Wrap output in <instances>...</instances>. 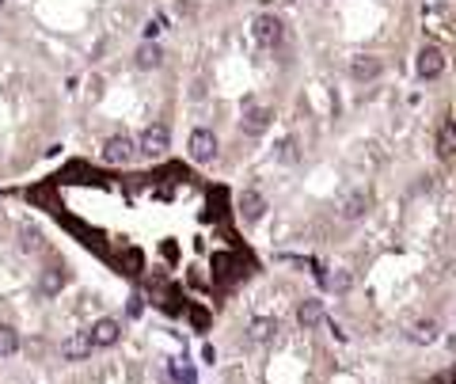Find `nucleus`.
<instances>
[{
	"instance_id": "obj_1",
	"label": "nucleus",
	"mask_w": 456,
	"mask_h": 384,
	"mask_svg": "<svg viewBox=\"0 0 456 384\" xmlns=\"http://www.w3.org/2000/svg\"><path fill=\"white\" fill-rule=\"evenodd\" d=\"M133 157H137V141L129 134L107 137V145H103V160H107V164H129Z\"/></svg>"
},
{
	"instance_id": "obj_2",
	"label": "nucleus",
	"mask_w": 456,
	"mask_h": 384,
	"mask_svg": "<svg viewBox=\"0 0 456 384\" xmlns=\"http://www.w3.org/2000/svg\"><path fill=\"white\" fill-rule=\"evenodd\" d=\"M168 141H171V137H168V126H160V122H156V126H149V129L141 134L137 152H141V157H149V160H156V157H164V152H168Z\"/></svg>"
},
{
	"instance_id": "obj_3",
	"label": "nucleus",
	"mask_w": 456,
	"mask_h": 384,
	"mask_svg": "<svg viewBox=\"0 0 456 384\" xmlns=\"http://www.w3.org/2000/svg\"><path fill=\"white\" fill-rule=\"evenodd\" d=\"M190 160H198V164H209V160L217 157V137H213V129H194L190 134Z\"/></svg>"
},
{
	"instance_id": "obj_4",
	"label": "nucleus",
	"mask_w": 456,
	"mask_h": 384,
	"mask_svg": "<svg viewBox=\"0 0 456 384\" xmlns=\"http://www.w3.org/2000/svg\"><path fill=\"white\" fill-rule=\"evenodd\" d=\"M251 35H255L259 46L282 42V19H278V15H259V19L251 23Z\"/></svg>"
},
{
	"instance_id": "obj_5",
	"label": "nucleus",
	"mask_w": 456,
	"mask_h": 384,
	"mask_svg": "<svg viewBox=\"0 0 456 384\" xmlns=\"http://www.w3.org/2000/svg\"><path fill=\"white\" fill-rule=\"evenodd\" d=\"M122 335V323L114 320V316H103V320L92 323V331H88V339H92V346H114Z\"/></svg>"
},
{
	"instance_id": "obj_6",
	"label": "nucleus",
	"mask_w": 456,
	"mask_h": 384,
	"mask_svg": "<svg viewBox=\"0 0 456 384\" xmlns=\"http://www.w3.org/2000/svg\"><path fill=\"white\" fill-rule=\"evenodd\" d=\"M414 69H418L422 80H434L445 72V54L437 50V46H426V50L418 54V61H414Z\"/></svg>"
},
{
	"instance_id": "obj_7",
	"label": "nucleus",
	"mask_w": 456,
	"mask_h": 384,
	"mask_svg": "<svg viewBox=\"0 0 456 384\" xmlns=\"http://www.w3.org/2000/svg\"><path fill=\"white\" fill-rule=\"evenodd\" d=\"M92 339H88V331L80 335H69V339H61V358L65 362H84V358H92Z\"/></svg>"
},
{
	"instance_id": "obj_8",
	"label": "nucleus",
	"mask_w": 456,
	"mask_h": 384,
	"mask_svg": "<svg viewBox=\"0 0 456 384\" xmlns=\"http://www.w3.org/2000/svg\"><path fill=\"white\" fill-rule=\"evenodd\" d=\"M437 157L441 160H453L456 157V122L445 118L441 129H437Z\"/></svg>"
},
{
	"instance_id": "obj_9",
	"label": "nucleus",
	"mask_w": 456,
	"mask_h": 384,
	"mask_svg": "<svg viewBox=\"0 0 456 384\" xmlns=\"http://www.w3.org/2000/svg\"><path fill=\"white\" fill-rule=\"evenodd\" d=\"M61 285H65V266H46L42 278H38V293L42 297H57Z\"/></svg>"
},
{
	"instance_id": "obj_10",
	"label": "nucleus",
	"mask_w": 456,
	"mask_h": 384,
	"mask_svg": "<svg viewBox=\"0 0 456 384\" xmlns=\"http://www.w3.org/2000/svg\"><path fill=\"white\" fill-rule=\"evenodd\" d=\"M350 77H354V80H373V77H380V57H369V54L354 57V61H350Z\"/></svg>"
},
{
	"instance_id": "obj_11",
	"label": "nucleus",
	"mask_w": 456,
	"mask_h": 384,
	"mask_svg": "<svg viewBox=\"0 0 456 384\" xmlns=\"http://www.w3.org/2000/svg\"><path fill=\"white\" fill-rule=\"evenodd\" d=\"M270 118H274V114L266 111V107H247V114H243V134L259 137L266 126H270Z\"/></svg>"
},
{
	"instance_id": "obj_12",
	"label": "nucleus",
	"mask_w": 456,
	"mask_h": 384,
	"mask_svg": "<svg viewBox=\"0 0 456 384\" xmlns=\"http://www.w3.org/2000/svg\"><path fill=\"white\" fill-rule=\"evenodd\" d=\"M240 214H243V221H259L266 214V202H263V194L259 191H243L240 194Z\"/></svg>"
},
{
	"instance_id": "obj_13",
	"label": "nucleus",
	"mask_w": 456,
	"mask_h": 384,
	"mask_svg": "<svg viewBox=\"0 0 456 384\" xmlns=\"http://www.w3.org/2000/svg\"><path fill=\"white\" fill-rule=\"evenodd\" d=\"M437 335H441V328H437L434 320H418V323H411L407 339H411V342H418V346H430V342H437Z\"/></svg>"
},
{
	"instance_id": "obj_14",
	"label": "nucleus",
	"mask_w": 456,
	"mask_h": 384,
	"mask_svg": "<svg viewBox=\"0 0 456 384\" xmlns=\"http://www.w3.org/2000/svg\"><path fill=\"white\" fill-rule=\"evenodd\" d=\"M365 209H369V194H365V191H354L346 202H342V209H339V214L346 217V221H357V217L365 214Z\"/></svg>"
},
{
	"instance_id": "obj_15",
	"label": "nucleus",
	"mask_w": 456,
	"mask_h": 384,
	"mask_svg": "<svg viewBox=\"0 0 456 384\" xmlns=\"http://www.w3.org/2000/svg\"><path fill=\"white\" fill-rule=\"evenodd\" d=\"M274 331H278V320H270V316H255V320L247 323V335H251L255 342H266Z\"/></svg>"
},
{
	"instance_id": "obj_16",
	"label": "nucleus",
	"mask_w": 456,
	"mask_h": 384,
	"mask_svg": "<svg viewBox=\"0 0 456 384\" xmlns=\"http://www.w3.org/2000/svg\"><path fill=\"white\" fill-rule=\"evenodd\" d=\"M320 320H323V305L320 301H304V305L297 308V323L300 328H316Z\"/></svg>"
},
{
	"instance_id": "obj_17",
	"label": "nucleus",
	"mask_w": 456,
	"mask_h": 384,
	"mask_svg": "<svg viewBox=\"0 0 456 384\" xmlns=\"http://www.w3.org/2000/svg\"><path fill=\"white\" fill-rule=\"evenodd\" d=\"M160 61H164V54H160L156 42H141L137 46V65H141V69H156Z\"/></svg>"
},
{
	"instance_id": "obj_18",
	"label": "nucleus",
	"mask_w": 456,
	"mask_h": 384,
	"mask_svg": "<svg viewBox=\"0 0 456 384\" xmlns=\"http://www.w3.org/2000/svg\"><path fill=\"white\" fill-rule=\"evenodd\" d=\"M15 350H19V331L0 323V358H12Z\"/></svg>"
},
{
	"instance_id": "obj_19",
	"label": "nucleus",
	"mask_w": 456,
	"mask_h": 384,
	"mask_svg": "<svg viewBox=\"0 0 456 384\" xmlns=\"http://www.w3.org/2000/svg\"><path fill=\"white\" fill-rule=\"evenodd\" d=\"M327 285H331L335 293H346L350 285H354V278H350V271H339V274H331V278H327Z\"/></svg>"
},
{
	"instance_id": "obj_20",
	"label": "nucleus",
	"mask_w": 456,
	"mask_h": 384,
	"mask_svg": "<svg viewBox=\"0 0 456 384\" xmlns=\"http://www.w3.org/2000/svg\"><path fill=\"white\" fill-rule=\"evenodd\" d=\"M126 266H129V274H137V271L145 266V255H141L137 248H129V251H126Z\"/></svg>"
},
{
	"instance_id": "obj_21",
	"label": "nucleus",
	"mask_w": 456,
	"mask_h": 384,
	"mask_svg": "<svg viewBox=\"0 0 456 384\" xmlns=\"http://www.w3.org/2000/svg\"><path fill=\"white\" fill-rule=\"evenodd\" d=\"M160 31H164V19H149V27H145V42H152Z\"/></svg>"
},
{
	"instance_id": "obj_22",
	"label": "nucleus",
	"mask_w": 456,
	"mask_h": 384,
	"mask_svg": "<svg viewBox=\"0 0 456 384\" xmlns=\"http://www.w3.org/2000/svg\"><path fill=\"white\" fill-rule=\"evenodd\" d=\"M190 323H194V328H198V331H206V323H209V316H206V312H202V308H190Z\"/></svg>"
},
{
	"instance_id": "obj_23",
	"label": "nucleus",
	"mask_w": 456,
	"mask_h": 384,
	"mask_svg": "<svg viewBox=\"0 0 456 384\" xmlns=\"http://www.w3.org/2000/svg\"><path fill=\"white\" fill-rule=\"evenodd\" d=\"M278 149H282V160H293V157H297V145H293V137H285Z\"/></svg>"
},
{
	"instance_id": "obj_24",
	"label": "nucleus",
	"mask_w": 456,
	"mask_h": 384,
	"mask_svg": "<svg viewBox=\"0 0 456 384\" xmlns=\"http://www.w3.org/2000/svg\"><path fill=\"white\" fill-rule=\"evenodd\" d=\"M0 4H4V0H0Z\"/></svg>"
}]
</instances>
